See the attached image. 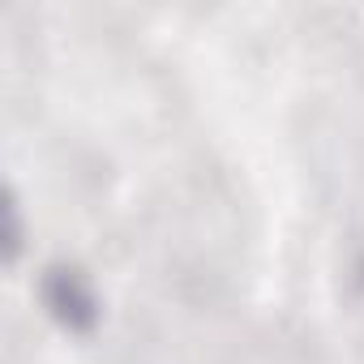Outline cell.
I'll use <instances>...</instances> for the list:
<instances>
[{
    "label": "cell",
    "instance_id": "cell-1",
    "mask_svg": "<svg viewBox=\"0 0 364 364\" xmlns=\"http://www.w3.org/2000/svg\"><path fill=\"white\" fill-rule=\"evenodd\" d=\"M43 300H48L52 317L60 326H69V330H90L95 317H99L95 287H90V279L77 266H48V274H43Z\"/></svg>",
    "mask_w": 364,
    "mask_h": 364
}]
</instances>
